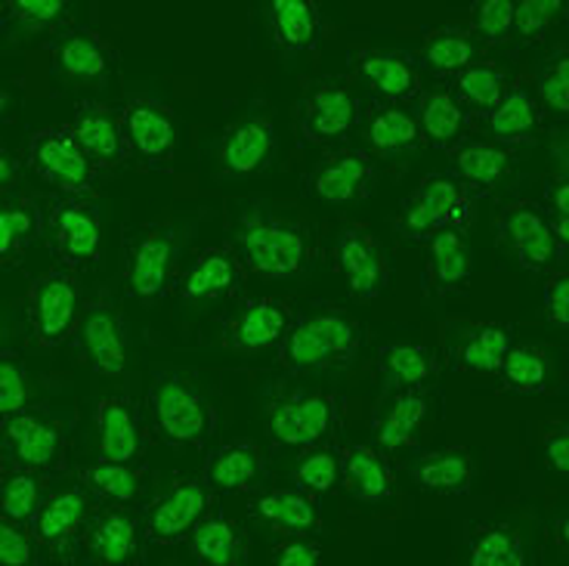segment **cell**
Listing matches in <instances>:
<instances>
[{
    "instance_id": "cell-1",
    "label": "cell",
    "mask_w": 569,
    "mask_h": 566,
    "mask_svg": "<svg viewBox=\"0 0 569 566\" xmlns=\"http://www.w3.org/2000/svg\"><path fill=\"white\" fill-rule=\"evenodd\" d=\"M239 241H242L251 267L257 272H267V276H291L307 260V245L295 227L251 220L239 232Z\"/></svg>"
},
{
    "instance_id": "cell-2",
    "label": "cell",
    "mask_w": 569,
    "mask_h": 566,
    "mask_svg": "<svg viewBox=\"0 0 569 566\" xmlns=\"http://www.w3.org/2000/svg\"><path fill=\"white\" fill-rule=\"evenodd\" d=\"M356 340V326L347 316L338 312H322L307 319L303 326H298L288 335L284 344V356L295 368L319 366L322 359L335 354H347Z\"/></svg>"
},
{
    "instance_id": "cell-3",
    "label": "cell",
    "mask_w": 569,
    "mask_h": 566,
    "mask_svg": "<svg viewBox=\"0 0 569 566\" xmlns=\"http://www.w3.org/2000/svg\"><path fill=\"white\" fill-rule=\"evenodd\" d=\"M31 161L43 180H50L59 189L78 192L90 183V158L81 152L71 130H43L31 142Z\"/></svg>"
},
{
    "instance_id": "cell-4",
    "label": "cell",
    "mask_w": 569,
    "mask_h": 566,
    "mask_svg": "<svg viewBox=\"0 0 569 566\" xmlns=\"http://www.w3.org/2000/svg\"><path fill=\"white\" fill-rule=\"evenodd\" d=\"M152 406H156V421L161 434L173 443H196L204 437V430H208L204 403L183 381L164 378L156 387Z\"/></svg>"
},
{
    "instance_id": "cell-5",
    "label": "cell",
    "mask_w": 569,
    "mask_h": 566,
    "mask_svg": "<svg viewBox=\"0 0 569 566\" xmlns=\"http://www.w3.org/2000/svg\"><path fill=\"white\" fill-rule=\"evenodd\" d=\"M78 316V291L62 276H43L31 288V322L41 344H59L69 338Z\"/></svg>"
},
{
    "instance_id": "cell-6",
    "label": "cell",
    "mask_w": 569,
    "mask_h": 566,
    "mask_svg": "<svg viewBox=\"0 0 569 566\" xmlns=\"http://www.w3.org/2000/svg\"><path fill=\"white\" fill-rule=\"evenodd\" d=\"M331 425V399L300 397L284 399L276 406L270 418L272 437L284 446H310L322 437Z\"/></svg>"
},
{
    "instance_id": "cell-7",
    "label": "cell",
    "mask_w": 569,
    "mask_h": 566,
    "mask_svg": "<svg viewBox=\"0 0 569 566\" xmlns=\"http://www.w3.org/2000/svg\"><path fill=\"white\" fill-rule=\"evenodd\" d=\"M81 347H84L90 366L102 371V375H121L124 366H128L118 316L102 304L81 319Z\"/></svg>"
},
{
    "instance_id": "cell-8",
    "label": "cell",
    "mask_w": 569,
    "mask_h": 566,
    "mask_svg": "<svg viewBox=\"0 0 569 566\" xmlns=\"http://www.w3.org/2000/svg\"><path fill=\"white\" fill-rule=\"evenodd\" d=\"M173 260V241L164 232H152L137 245V251L130 257L128 282L130 291L142 300H152L168 282Z\"/></svg>"
},
{
    "instance_id": "cell-9",
    "label": "cell",
    "mask_w": 569,
    "mask_h": 566,
    "mask_svg": "<svg viewBox=\"0 0 569 566\" xmlns=\"http://www.w3.org/2000/svg\"><path fill=\"white\" fill-rule=\"evenodd\" d=\"M124 130L133 149L142 158H164L177 142V128L171 115L158 109L152 102H133L124 115Z\"/></svg>"
},
{
    "instance_id": "cell-10",
    "label": "cell",
    "mask_w": 569,
    "mask_h": 566,
    "mask_svg": "<svg viewBox=\"0 0 569 566\" xmlns=\"http://www.w3.org/2000/svg\"><path fill=\"white\" fill-rule=\"evenodd\" d=\"M505 232L511 239L513 251L536 267H548L557 257V241L551 236V227L529 205H517L505 214Z\"/></svg>"
},
{
    "instance_id": "cell-11",
    "label": "cell",
    "mask_w": 569,
    "mask_h": 566,
    "mask_svg": "<svg viewBox=\"0 0 569 566\" xmlns=\"http://www.w3.org/2000/svg\"><path fill=\"white\" fill-rule=\"evenodd\" d=\"M100 453L109 465H128L140 453V430L124 399H106L100 406Z\"/></svg>"
},
{
    "instance_id": "cell-12",
    "label": "cell",
    "mask_w": 569,
    "mask_h": 566,
    "mask_svg": "<svg viewBox=\"0 0 569 566\" xmlns=\"http://www.w3.org/2000/svg\"><path fill=\"white\" fill-rule=\"evenodd\" d=\"M7 439L13 443L16 458L29 467H47L57 461L59 455V427L41 421L34 415H13L7 421Z\"/></svg>"
},
{
    "instance_id": "cell-13",
    "label": "cell",
    "mask_w": 569,
    "mask_h": 566,
    "mask_svg": "<svg viewBox=\"0 0 569 566\" xmlns=\"http://www.w3.org/2000/svg\"><path fill=\"white\" fill-rule=\"evenodd\" d=\"M208 505V496H204V489H201L199 483H183V486H177L171 496H164L152 510V536L164 538V542H171V538L183 536L186 529H192L196 520L201 517V510Z\"/></svg>"
},
{
    "instance_id": "cell-14",
    "label": "cell",
    "mask_w": 569,
    "mask_h": 566,
    "mask_svg": "<svg viewBox=\"0 0 569 566\" xmlns=\"http://www.w3.org/2000/svg\"><path fill=\"white\" fill-rule=\"evenodd\" d=\"M71 137L90 161L114 165L121 158V130L109 109H102V106H84L71 128Z\"/></svg>"
},
{
    "instance_id": "cell-15",
    "label": "cell",
    "mask_w": 569,
    "mask_h": 566,
    "mask_svg": "<svg viewBox=\"0 0 569 566\" xmlns=\"http://www.w3.org/2000/svg\"><path fill=\"white\" fill-rule=\"evenodd\" d=\"M338 260H341L343 276L350 279V288L356 295H375L381 282H385V267H381V257L375 251L366 236L359 232H347L338 245Z\"/></svg>"
},
{
    "instance_id": "cell-16",
    "label": "cell",
    "mask_w": 569,
    "mask_h": 566,
    "mask_svg": "<svg viewBox=\"0 0 569 566\" xmlns=\"http://www.w3.org/2000/svg\"><path fill=\"white\" fill-rule=\"evenodd\" d=\"M458 205V186L449 180V177H430L421 192L415 196L409 211H406V229L421 236V232H430L433 227H440L442 220L449 214L456 211Z\"/></svg>"
},
{
    "instance_id": "cell-17",
    "label": "cell",
    "mask_w": 569,
    "mask_h": 566,
    "mask_svg": "<svg viewBox=\"0 0 569 566\" xmlns=\"http://www.w3.org/2000/svg\"><path fill=\"white\" fill-rule=\"evenodd\" d=\"M90 552L106 566H124L137 554V524L121 510L102 514L90 529Z\"/></svg>"
},
{
    "instance_id": "cell-18",
    "label": "cell",
    "mask_w": 569,
    "mask_h": 566,
    "mask_svg": "<svg viewBox=\"0 0 569 566\" xmlns=\"http://www.w3.org/2000/svg\"><path fill=\"white\" fill-rule=\"evenodd\" d=\"M57 69L78 85H100L109 69V57L100 41H93L87 34H69L57 47Z\"/></svg>"
},
{
    "instance_id": "cell-19",
    "label": "cell",
    "mask_w": 569,
    "mask_h": 566,
    "mask_svg": "<svg viewBox=\"0 0 569 566\" xmlns=\"http://www.w3.org/2000/svg\"><path fill=\"white\" fill-rule=\"evenodd\" d=\"M57 236L71 260H93L100 255V224L84 205H66L57 214Z\"/></svg>"
},
{
    "instance_id": "cell-20",
    "label": "cell",
    "mask_w": 569,
    "mask_h": 566,
    "mask_svg": "<svg viewBox=\"0 0 569 566\" xmlns=\"http://www.w3.org/2000/svg\"><path fill=\"white\" fill-rule=\"evenodd\" d=\"M272 133L263 121H242L239 128H232V133L227 137V146H223V165H227L232 173H251L257 170L267 156H270Z\"/></svg>"
},
{
    "instance_id": "cell-21",
    "label": "cell",
    "mask_w": 569,
    "mask_h": 566,
    "mask_svg": "<svg viewBox=\"0 0 569 566\" xmlns=\"http://www.w3.org/2000/svg\"><path fill=\"white\" fill-rule=\"evenodd\" d=\"M284 326H288V316H284L282 304L257 300L236 322V340L244 350H263V347H270V344L282 338Z\"/></svg>"
},
{
    "instance_id": "cell-22",
    "label": "cell",
    "mask_w": 569,
    "mask_h": 566,
    "mask_svg": "<svg viewBox=\"0 0 569 566\" xmlns=\"http://www.w3.org/2000/svg\"><path fill=\"white\" fill-rule=\"evenodd\" d=\"M356 121V100L347 90L328 87L310 102V130L316 137H338Z\"/></svg>"
},
{
    "instance_id": "cell-23",
    "label": "cell",
    "mask_w": 569,
    "mask_h": 566,
    "mask_svg": "<svg viewBox=\"0 0 569 566\" xmlns=\"http://www.w3.org/2000/svg\"><path fill=\"white\" fill-rule=\"evenodd\" d=\"M236 285V264L227 251H208L186 279V295L196 300L220 298Z\"/></svg>"
},
{
    "instance_id": "cell-24",
    "label": "cell",
    "mask_w": 569,
    "mask_h": 566,
    "mask_svg": "<svg viewBox=\"0 0 569 566\" xmlns=\"http://www.w3.org/2000/svg\"><path fill=\"white\" fill-rule=\"evenodd\" d=\"M366 173H369L366 158L341 156L338 161H331L328 168L319 170V177H316V192L326 201H335V205L350 201L356 192H359Z\"/></svg>"
},
{
    "instance_id": "cell-25",
    "label": "cell",
    "mask_w": 569,
    "mask_h": 566,
    "mask_svg": "<svg viewBox=\"0 0 569 566\" xmlns=\"http://www.w3.org/2000/svg\"><path fill=\"white\" fill-rule=\"evenodd\" d=\"M425 397H418V394H402V397H397V403L387 409L381 425H378V443H381V449L393 453L399 446H406L412 439L418 421L425 418Z\"/></svg>"
},
{
    "instance_id": "cell-26",
    "label": "cell",
    "mask_w": 569,
    "mask_h": 566,
    "mask_svg": "<svg viewBox=\"0 0 569 566\" xmlns=\"http://www.w3.org/2000/svg\"><path fill=\"white\" fill-rule=\"evenodd\" d=\"M84 493H78V489L59 493V496H53L47 502V508H43L41 517H38V536H41L43 542H59V538L69 536L71 529L84 520Z\"/></svg>"
},
{
    "instance_id": "cell-27",
    "label": "cell",
    "mask_w": 569,
    "mask_h": 566,
    "mask_svg": "<svg viewBox=\"0 0 569 566\" xmlns=\"http://www.w3.org/2000/svg\"><path fill=\"white\" fill-rule=\"evenodd\" d=\"M430 264H433V276L437 282L452 288V285L465 282L468 276L470 260L465 251V241L452 229H440L433 239H430Z\"/></svg>"
},
{
    "instance_id": "cell-28",
    "label": "cell",
    "mask_w": 569,
    "mask_h": 566,
    "mask_svg": "<svg viewBox=\"0 0 569 566\" xmlns=\"http://www.w3.org/2000/svg\"><path fill=\"white\" fill-rule=\"evenodd\" d=\"M418 483H425L427 489H440V493H452L458 486H465L470 477L468 455L458 453H433L427 455L425 461L415 470Z\"/></svg>"
},
{
    "instance_id": "cell-29",
    "label": "cell",
    "mask_w": 569,
    "mask_h": 566,
    "mask_svg": "<svg viewBox=\"0 0 569 566\" xmlns=\"http://www.w3.org/2000/svg\"><path fill=\"white\" fill-rule=\"evenodd\" d=\"M196 552L208 566H236L239 557V538L227 520H204L192 536Z\"/></svg>"
},
{
    "instance_id": "cell-30",
    "label": "cell",
    "mask_w": 569,
    "mask_h": 566,
    "mask_svg": "<svg viewBox=\"0 0 569 566\" xmlns=\"http://www.w3.org/2000/svg\"><path fill=\"white\" fill-rule=\"evenodd\" d=\"M208 477L217 489H242L257 477V453L251 446H227L211 461Z\"/></svg>"
},
{
    "instance_id": "cell-31",
    "label": "cell",
    "mask_w": 569,
    "mask_h": 566,
    "mask_svg": "<svg viewBox=\"0 0 569 566\" xmlns=\"http://www.w3.org/2000/svg\"><path fill=\"white\" fill-rule=\"evenodd\" d=\"M257 514L270 524L288 526V529H310L316 526V508L310 498L298 493H272L257 502Z\"/></svg>"
},
{
    "instance_id": "cell-32",
    "label": "cell",
    "mask_w": 569,
    "mask_h": 566,
    "mask_svg": "<svg viewBox=\"0 0 569 566\" xmlns=\"http://www.w3.org/2000/svg\"><path fill=\"white\" fill-rule=\"evenodd\" d=\"M347 474L362 498H381L390 493V474L385 461L366 446H356L347 453Z\"/></svg>"
},
{
    "instance_id": "cell-33",
    "label": "cell",
    "mask_w": 569,
    "mask_h": 566,
    "mask_svg": "<svg viewBox=\"0 0 569 566\" xmlns=\"http://www.w3.org/2000/svg\"><path fill=\"white\" fill-rule=\"evenodd\" d=\"M508 356V331L501 326H483L461 347V363L473 371H496Z\"/></svg>"
},
{
    "instance_id": "cell-34",
    "label": "cell",
    "mask_w": 569,
    "mask_h": 566,
    "mask_svg": "<svg viewBox=\"0 0 569 566\" xmlns=\"http://www.w3.org/2000/svg\"><path fill=\"white\" fill-rule=\"evenodd\" d=\"M272 19L284 43L291 47H307L316 34V13L307 0H276L272 3Z\"/></svg>"
},
{
    "instance_id": "cell-35",
    "label": "cell",
    "mask_w": 569,
    "mask_h": 566,
    "mask_svg": "<svg viewBox=\"0 0 569 566\" xmlns=\"http://www.w3.org/2000/svg\"><path fill=\"white\" fill-rule=\"evenodd\" d=\"M362 71L371 78V85L378 87L387 97H406L412 93L415 75L409 62L399 57H366L362 59Z\"/></svg>"
},
{
    "instance_id": "cell-36",
    "label": "cell",
    "mask_w": 569,
    "mask_h": 566,
    "mask_svg": "<svg viewBox=\"0 0 569 566\" xmlns=\"http://www.w3.org/2000/svg\"><path fill=\"white\" fill-rule=\"evenodd\" d=\"M489 128H492L496 137H523V133L536 128V109H532L527 93L513 90L498 102L496 112L489 118Z\"/></svg>"
},
{
    "instance_id": "cell-37",
    "label": "cell",
    "mask_w": 569,
    "mask_h": 566,
    "mask_svg": "<svg viewBox=\"0 0 569 566\" xmlns=\"http://www.w3.org/2000/svg\"><path fill=\"white\" fill-rule=\"evenodd\" d=\"M458 90L473 106L496 109L498 102L505 100V78H501V71L489 69V66H470V69L461 71Z\"/></svg>"
},
{
    "instance_id": "cell-38",
    "label": "cell",
    "mask_w": 569,
    "mask_h": 566,
    "mask_svg": "<svg viewBox=\"0 0 569 566\" xmlns=\"http://www.w3.org/2000/svg\"><path fill=\"white\" fill-rule=\"evenodd\" d=\"M425 130L427 137L440 146H449L461 130V109L449 93H430L425 100Z\"/></svg>"
},
{
    "instance_id": "cell-39",
    "label": "cell",
    "mask_w": 569,
    "mask_h": 566,
    "mask_svg": "<svg viewBox=\"0 0 569 566\" xmlns=\"http://www.w3.org/2000/svg\"><path fill=\"white\" fill-rule=\"evenodd\" d=\"M38 229L29 205H0V260L13 257Z\"/></svg>"
},
{
    "instance_id": "cell-40",
    "label": "cell",
    "mask_w": 569,
    "mask_h": 566,
    "mask_svg": "<svg viewBox=\"0 0 569 566\" xmlns=\"http://www.w3.org/2000/svg\"><path fill=\"white\" fill-rule=\"evenodd\" d=\"M470 566H523V548L508 529H489L473 545Z\"/></svg>"
},
{
    "instance_id": "cell-41",
    "label": "cell",
    "mask_w": 569,
    "mask_h": 566,
    "mask_svg": "<svg viewBox=\"0 0 569 566\" xmlns=\"http://www.w3.org/2000/svg\"><path fill=\"white\" fill-rule=\"evenodd\" d=\"M369 140L375 149L390 152V149L412 146V142L418 140V128H415V121L402 112V109H387V112H381L371 121Z\"/></svg>"
},
{
    "instance_id": "cell-42",
    "label": "cell",
    "mask_w": 569,
    "mask_h": 566,
    "mask_svg": "<svg viewBox=\"0 0 569 566\" xmlns=\"http://www.w3.org/2000/svg\"><path fill=\"white\" fill-rule=\"evenodd\" d=\"M425 57L430 62V69L437 71L465 69V66H470V59H473V43L465 34H458V31H440V34H433L427 41Z\"/></svg>"
},
{
    "instance_id": "cell-43",
    "label": "cell",
    "mask_w": 569,
    "mask_h": 566,
    "mask_svg": "<svg viewBox=\"0 0 569 566\" xmlns=\"http://www.w3.org/2000/svg\"><path fill=\"white\" fill-rule=\"evenodd\" d=\"M505 378L511 387L517 390H539L545 378H548V368H545V359H541L539 350H532V347H513L505 356Z\"/></svg>"
},
{
    "instance_id": "cell-44",
    "label": "cell",
    "mask_w": 569,
    "mask_h": 566,
    "mask_svg": "<svg viewBox=\"0 0 569 566\" xmlns=\"http://www.w3.org/2000/svg\"><path fill=\"white\" fill-rule=\"evenodd\" d=\"M458 170L473 183H496L498 177L508 170V152L492 149V146H470L458 152Z\"/></svg>"
},
{
    "instance_id": "cell-45",
    "label": "cell",
    "mask_w": 569,
    "mask_h": 566,
    "mask_svg": "<svg viewBox=\"0 0 569 566\" xmlns=\"http://www.w3.org/2000/svg\"><path fill=\"white\" fill-rule=\"evenodd\" d=\"M38 502H41V486L31 474H16V477L3 483L0 505H3V514L10 520H29L31 514L38 510Z\"/></svg>"
},
{
    "instance_id": "cell-46",
    "label": "cell",
    "mask_w": 569,
    "mask_h": 566,
    "mask_svg": "<svg viewBox=\"0 0 569 566\" xmlns=\"http://www.w3.org/2000/svg\"><path fill=\"white\" fill-rule=\"evenodd\" d=\"M87 480L93 483L102 496L114 498V502H130V498H137V489H140V480L128 465H109V461L90 467Z\"/></svg>"
},
{
    "instance_id": "cell-47",
    "label": "cell",
    "mask_w": 569,
    "mask_h": 566,
    "mask_svg": "<svg viewBox=\"0 0 569 566\" xmlns=\"http://www.w3.org/2000/svg\"><path fill=\"white\" fill-rule=\"evenodd\" d=\"M387 371L397 378L399 384H421L430 371V359H427V350L415 347V344H399V347H390L387 350Z\"/></svg>"
},
{
    "instance_id": "cell-48",
    "label": "cell",
    "mask_w": 569,
    "mask_h": 566,
    "mask_svg": "<svg viewBox=\"0 0 569 566\" xmlns=\"http://www.w3.org/2000/svg\"><path fill=\"white\" fill-rule=\"evenodd\" d=\"M26 403H29L26 371L16 359L3 356L0 359V415H19Z\"/></svg>"
},
{
    "instance_id": "cell-49",
    "label": "cell",
    "mask_w": 569,
    "mask_h": 566,
    "mask_svg": "<svg viewBox=\"0 0 569 566\" xmlns=\"http://www.w3.org/2000/svg\"><path fill=\"white\" fill-rule=\"evenodd\" d=\"M560 10H563L560 0H523V3H513V26L523 38H536L555 22Z\"/></svg>"
},
{
    "instance_id": "cell-50",
    "label": "cell",
    "mask_w": 569,
    "mask_h": 566,
    "mask_svg": "<svg viewBox=\"0 0 569 566\" xmlns=\"http://www.w3.org/2000/svg\"><path fill=\"white\" fill-rule=\"evenodd\" d=\"M298 480L316 493H328L338 480V458L331 453H310L298 465Z\"/></svg>"
},
{
    "instance_id": "cell-51",
    "label": "cell",
    "mask_w": 569,
    "mask_h": 566,
    "mask_svg": "<svg viewBox=\"0 0 569 566\" xmlns=\"http://www.w3.org/2000/svg\"><path fill=\"white\" fill-rule=\"evenodd\" d=\"M66 3L62 0H13L10 13L22 22V26H53L66 16Z\"/></svg>"
},
{
    "instance_id": "cell-52",
    "label": "cell",
    "mask_w": 569,
    "mask_h": 566,
    "mask_svg": "<svg viewBox=\"0 0 569 566\" xmlns=\"http://www.w3.org/2000/svg\"><path fill=\"white\" fill-rule=\"evenodd\" d=\"M513 26V3L511 0H486L477 10V29L483 31L486 38H505Z\"/></svg>"
},
{
    "instance_id": "cell-53",
    "label": "cell",
    "mask_w": 569,
    "mask_h": 566,
    "mask_svg": "<svg viewBox=\"0 0 569 566\" xmlns=\"http://www.w3.org/2000/svg\"><path fill=\"white\" fill-rule=\"evenodd\" d=\"M31 545L13 524L0 520V566H29Z\"/></svg>"
},
{
    "instance_id": "cell-54",
    "label": "cell",
    "mask_w": 569,
    "mask_h": 566,
    "mask_svg": "<svg viewBox=\"0 0 569 566\" xmlns=\"http://www.w3.org/2000/svg\"><path fill=\"white\" fill-rule=\"evenodd\" d=\"M541 100L548 102L555 112H567L569 109V59H560L555 71L541 81Z\"/></svg>"
},
{
    "instance_id": "cell-55",
    "label": "cell",
    "mask_w": 569,
    "mask_h": 566,
    "mask_svg": "<svg viewBox=\"0 0 569 566\" xmlns=\"http://www.w3.org/2000/svg\"><path fill=\"white\" fill-rule=\"evenodd\" d=\"M548 319L560 328L569 326V279L563 276L548 291Z\"/></svg>"
},
{
    "instance_id": "cell-56",
    "label": "cell",
    "mask_w": 569,
    "mask_h": 566,
    "mask_svg": "<svg viewBox=\"0 0 569 566\" xmlns=\"http://www.w3.org/2000/svg\"><path fill=\"white\" fill-rule=\"evenodd\" d=\"M276 566H319V554H316L313 545L295 542V545H284L282 552H279Z\"/></svg>"
},
{
    "instance_id": "cell-57",
    "label": "cell",
    "mask_w": 569,
    "mask_h": 566,
    "mask_svg": "<svg viewBox=\"0 0 569 566\" xmlns=\"http://www.w3.org/2000/svg\"><path fill=\"white\" fill-rule=\"evenodd\" d=\"M545 458L548 465L555 467L557 474H567L569 470V437L567 434H557L545 443Z\"/></svg>"
},
{
    "instance_id": "cell-58",
    "label": "cell",
    "mask_w": 569,
    "mask_h": 566,
    "mask_svg": "<svg viewBox=\"0 0 569 566\" xmlns=\"http://www.w3.org/2000/svg\"><path fill=\"white\" fill-rule=\"evenodd\" d=\"M13 180H16V161H13V156L0 149V189L13 186Z\"/></svg>"
},
{
    "instance_id": "cell-59",
    "label": "cell",
    "mask_w": 569,
    "mask_h": 566,
    "mask_svg": "<svg viewBox=\"0 0 569 566\" xmlns=\"http://www.w3.org/2000/svg\"><path fill=\"white\" fill-rule=\"evenodd\" d=\"M555 211L557 217H569V183H560L555 189Z\"/></svg>"
},
{
    "instance_id": "cell-60",
    "label": "cell",
    "mask_w": 569,
    "mask_h": 566,
    "mask_svg": "<svg viewBox=\"0 0 569 566\" xmlns=\"http://www.w3.org/2000/svg\"><path fill=\"white\" fill-rule=\"evenodd\" d=\"M10 93H7V90H3V87H0V118H3V115L10 112Z\"/></svg>"
}]
</instances>
